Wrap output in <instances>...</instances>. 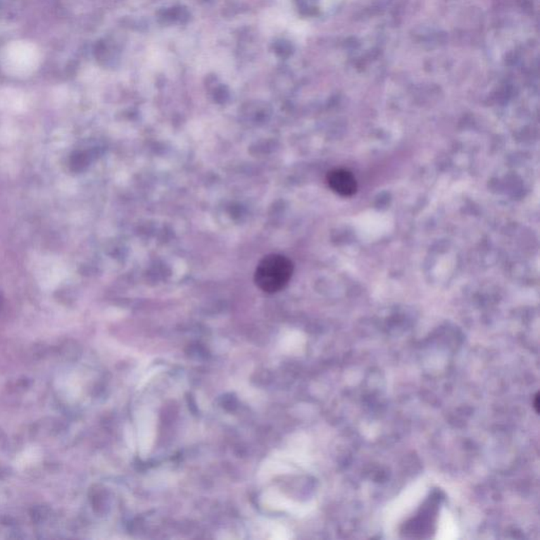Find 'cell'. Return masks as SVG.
Segmentation results:
<instances>
[{"mask_svg": "<svg viewBox=\"0 0 540 540\" xmlns=\"http://www.w3.org/2000/svg\"><path fill=\"white\" fill-rule=\"evenodd\" d=\"M294 264L282 255L264 257L255 272L258 287L266 294H275L283 289L291 279Z\"/></svg>", "mask_w": 540, "mask_h": 540, "instance_id": "obj_1", "label": "cell"}, {"mask_svg": "<svg viewBox=\"0 0 540 540\" xmlns=\"http://www.w3.org/2000/svg\"><path fill=\"white\" fill-rule=\"evenodd\" d=\"M327 183L332 191L345 198L353 196L358 189L357 181L353 173L345 169L330 171L327 175Z\"/></svg>", "mask_w": 540, "mask_h": 540, "instance_id": "obj_2", "label": "cell"}]
</instances>
